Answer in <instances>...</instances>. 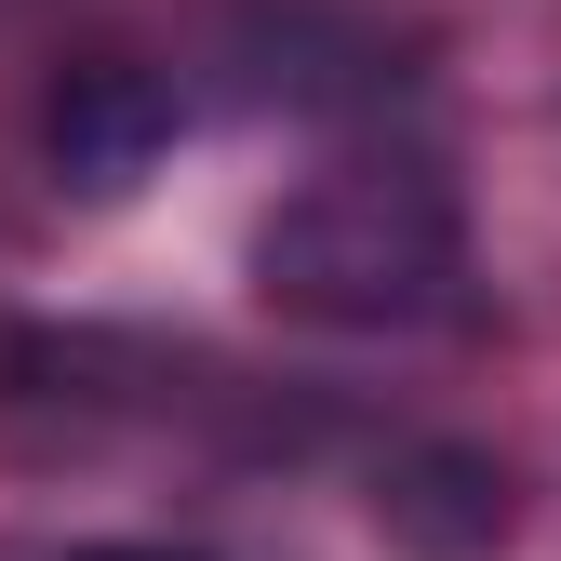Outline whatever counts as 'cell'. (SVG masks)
Returning <instances> with one entry per match:
<instances>
[{
  "label": "cell",
  "instance_id": "obj_4",
  "mask_svg": "<svg viewBox=\"0 0 561 561\" xmlns=\"http://www.w3.org/2000/svg\"><path fill=\"white\" fill-rule=\"evenodd\" d=\"M81 561H187V548H81Z\"/></svg>",
  "mask_w": 561,
  "mask_h": 561
},
{
  "label": "cell",
  "instance_id": "obj_1",
  "mask_svg": "<svg viewBox=\"0 0 561 561\" xmlns=\"http://www.w3.org/2000/svg\"><path fill=\"white\" fill-rule=\"evenodd\" d=\"M455 280H468V215L428 161H334L254 228V295L334 334L442 321Z\"/></svg>",
  "mask_w": 561,
  "mask_h": 561
},
{
  "label": "cell",
  "instance_id": "obj_2",
  "mask_svg": "<svg viewBox=\"0 0 561 561\" xmlns=\"http://www.w3.org/2000/svg\"><path fill=\"white\" fill-rule=\"evenodd\" d=\"M161 148H174V81H161V67H67L54 107H41V161H54V187H81V201L148 187Z\"/></svg>",
  "mask_w": 561,
  "mask_h": 561
},
{
  "label": "cell",
  "instance_id": "obj_3",
  "mask_svg": "<svg viewBox=\"0 0 561 561\" xmlns=\"http://www.w3.org/2000/svg\"><path fill=\"white\" fill-rule=\"evenodd\" d=\"M375 522L414 548V561H481L508 535V468L495 455H468V442H428V455H401L375 481Z\"/></svg>",
  "mask_w": 561,
  "mask_h": 561
}]
</instances>
